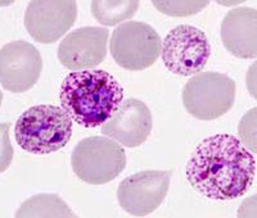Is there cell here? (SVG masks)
<instances>
[{
	"instance_id": "6da1fadb",
	"label": "cell",
	"mask_w": 257,
	"mask_h": 218,
	"mask_svg": "<svg viewBox=\"0 0 257 218\" xmlns=\"http://www.w3.org/2000/svg\"><path fill=\"white\" fill-rule=\"evenodd\" d=\"M187 178L198 194L217 201L237 199L256 178V158L231 135L205 139L187 164Z\"/></svg>"
},
{
	"instance_id": "7a4b0ae2",
	"label": "cell",
	"mask_w": 257,
	"mask_h": 218,
	"mask_svg": "<svg viewBox=\"0 0 257 218\" xmlns=\"http://www.w3.org/2000/svg\"><path fill=\"white\" fill-rule=\"evenodd\" d=\"M123 99V89L102 70L75 71L66 76L59 90L61 105L77 125L96 128L107 122Z\"/></svg>"
},
{
	"instance_id": "3957f363",
	"label": "cell",
	"mask_w": 257,
	"mask_h": 218,
	"mask_svg": "<svg viewBox=\"0 0 257 218\" xmlns=\"http://www.w3.org/2000/svg\"><path fill=\"white\" fill-rule=\"evenodd\" d=\"M72 136V118L63 108L34 105L21 114L15 127L18 145L31 154L45 155L61 150Z\"/></svg>"
},
{
	"instance_id": "277c9868",
	"label": "cell",
	"mask_w": 257,
	"mask_h": 218,
	"mask_svg": "<svg viewBox=\"0 0 257 218\" xmlns=\"http://www.w3.org/2000/svg\"><path fill=\"white\" fill-rule=\"evenodd\" d=\"M71 166L81 181L90 185H104L123 171L126 153L111 137L90 136L81 140L71 154Z\"/></svg>"
},
{
	"instance_id": "5b68a950",
	"label": "cell",
	"mask_w": 257,
	"mask_h": 218,
	"mask_svg": "<svg viewBox=\"0 0 257 218\" xmlns=\"http://www.w3.org/2000/svg\"><path fill=\"white\" fill-rule=\"evenodd\" d=\"M235 100V82L219 72H199L185 84L183 104L197 119L212 121L228 113Z\"/></svg>"
},
{
	"instance_id": "8992f818",
	"label": "cell",
	"mask_w": 257,
	"mask_h": 218,
	"mask_svg": "<svg viewBox=\"0 0 257 218\" xmlns=\"http://www.w3.org/2000/svg\"><path fill=\"white\" fill-rule=\"evenodd\" d=\"M160 35L144 22L128 21L112 32L109 52L120 67L143 71L156 63L161 54Z\"/></svg>"
},
{
	"instance_id": "52a82bcc",
	"label": "cell",
	"mask_w": 257,
	"mask_h": 218,
	"mask_svg": "<svg viewBox=\"0 0 257 218\" xmlns=\"http://www.w3.org/2000/svg\"><path fill=\"white\" fill-rule=\"evenodd\" d=\"M161 54L170 72L193 76L201 72L207 64L211 45L205 32L190 25H180L164 39Z\"/></svg>"
},
{
	"instance_id": "ba28073f",
	"label": "cell",
	"mask_w": 257,
	"mask_h": 218,
	"mask_svg": "<svg viewBox=\"0 0 257 218\" xmlns=\"http://www.w3.org/2000/svg\"><path fill=\"white\" fill-rule=\"evenodd\" d=\"M173 171H143L121 181L117 190L120 206L134 217L155 212L166 198Z\"/></svg>"
},
{
	"instance_id": "9c48e42d",
	"label": "cell",
	"mask_w": 257,
	"mask_h": 218,
	"mask_svg": "<svg viewBox=\"0 0 257 218\" xmlns=\"http://www.w3.org/2000/svg\"><path fill=\"white\" fill-rule=\"evenodd\" d=\"M77 18L73 0H34L25 13V26L34 40L53 44L63 38Z\"/></svg>"
},
{
	"instance_id": "30bf717a",
	"label": "cell",
	"mask_w": 257,
	"mask_h": 218,
	"mask_svg": "<svg viewBox=\"0 0 257 218\" xmlns=\"http://www.w3.org/2000/svg\"><path fill=\"white\" fill-rule=\"evenodd\" d=\"M41 70L40 52L27 41H12L0 50V82L7 91H29L39 81Z\"/></svg>"
},
{
	"instance_id": "8fae6325",
	"label": "cell",
	"mask_w": 257,
	"mask_h": 218,
	"mask_svg": "<svg viewBox=\"0 0 257 218\" xmlns=\"http://www.w3.org/2000/svg\"><path fill=\"white\" fill-rule=\"evenodd\" d=\"M108 30L104 27H81L70 32L58 48L62 66L72 71H85L99 66L107 57Z\"/></svg>"
},
{
	"instance_id": "7c38bea8",
	"label": "cell",
	"mask_w": 257,
	"mask_h": 218,
	"mask_svg": "<svg viewBox=\"0 0 257 218\" xmlns=\"http://www.w3.org/2000/svg\"><path fill=\"white\" fill-rule=\"evenodd\" d=\"M152 131V114L146 103L128 98L120 104L111 118L102 125V132L127 148H137Z\"/></svg>"
},
{
	"instance_id": "4fadbf2b",
	"label": "cell",
	"mask_w": 257,
	"mask_h": 218,
	"mask_svg": "<svg viewBox=\"0 0 257 218\" xmlns=\"http://www.w3.org/2000/svg\"><path fill=\"white\" fill-rule=\"evenodd\" d=\"M257 11L254 8L231 9L221 24V40L225 49L243 59L257 56Z\"/></svg>"
},
{
	"instance_id": "5bb4252c",
	"label": "cell",
	"mask_w": 257,
	"mask_h": 218,
	"mask_svg": "<svg viewBox=\"0 0 257 218\" xmlns=\"http://www.w3.org/2000/svg\"><path fill=\"white\" fill-rule=\"evenodd\" d=\"M16 217H75V214L58 195L39 194L21 204Z\"/></svg>"
},
{
	"instance_id": "9a60e30c",
	"label": "cell",
	"mask_w": 257,
	"mask_h": 218,
	"mask_svg": "<svg viewBox=\"0 0 257 218\" xmlns=\"http://www.w3.org/2000/svg\"><path fill=\"white\" fill-rule=\"evenodd\" d=\"M139 6L138 0H93L91 15L103 26H116L134 17Z\"/></svg>"
},
{
	"instance_id": "2e32d148",
	"label": "cell",
	"mask_w": 257,
	"mask_h": 218,
	"mask_svg": "<svg viewBox=\"0 0 257 218\" xmlns=\"http://www.w3.org/2000/svg\"><path fill=\"white\" fill-rule=\"evenodd\" d=\"M210 4V2H158L155 0L153 6L157 11L170 17H187L201 12Z\"/></svg>"
},
{
	"instance_id": "e0dca14e",
	"label": "cell",
	"mask_w": 257,
	"mask_h": 218,
	"mask_svg": "<svg viewBox=\"0 0 257 218\" xmlns=\"http://www.w3.org/2000/svg\"><path fill=\"white\" fill-rule=\"evenodd\" d=\"M240 143L249 149L252 154H256V108H252L243 117L239 123Z\"/></svg>"
}]
</instances>
